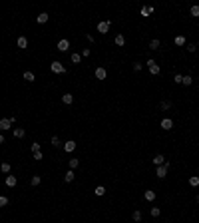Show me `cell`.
<instances>
[{"mask_svg":"<svg viewBox=\"0 0 199 223\" xmlns=\"http://www.w3.org/2000/svg\"><path fill=\"white\" fill-rule=\"evenodd\" d=\"M147 70H149V74H151V76H157L159 72H161V68H159V64H157V62L153 60V58H149V60H147Z\"/></svg>","mask_w":199,"mask_h":223,"instance_id":"cell-1","label":"cell"},{"mask_svg":"<svg viewBox=\"0 0 199 223\" xmlns=\"http://www.w3.org/2000/svg\"><path fill=\"white\" fill-rule=\"evenodd\" d=\"M50 70H52L54 74H64L66 72V66L62 64V62H58V60H54L52 64H50Z\"/></svg>","mask_w":199,"mask_h":223,"instance_id":"cell-2","label":"cell"},{"mask_svg":"<svg viewBox=\"0 0 199 223\" xmlns=\"http://www.w3.org/2000/svg\"><path fill=\"white\" fill-rule=\"evenodd\" d=\"M109 26H112V22H109V20H101V22H98V32H100V34H108V32H109Z\"/></svg>","mask_w":199,"mask_h":223,"instance_id":"cell-3","label":"cell"},{"mask_svg":"<svg viewBox=\"0 0 199 223\" xmlns=\"http://www.w3.org/2000/svg\"><path fill=\"white\" fill-rule=\"evenodd\" d=\"M58 50H60V52H68V50H70V40H68V38H62V40L58 42Z\"/></svg>","mask_w":199,"mask_h":223,"instance_id":"cell-4","label":"cell"},{"mask_svg":"<svg viewBox=\"0 0 199 223\" xmlns=\"http://www.w3.org/2000/svg\"><path fill=\"white\" fill-rule=\"evenodd\" d=\"M94 76H96L98 80H105V78H108V72H105V68H101V66H98V68L94 70Z\"/></svg>","mask_w":199,"mask_h":223,"instance_id":"cell-5","label":"cell"},{"mask_svg":"<svg viewBox=\"0 0 199 223\" xmlns=\"http://www.w3.org/2000/svg\"><path fill=\"white\" fill-rule=\"evenodd\" d=\"M62 148H64L66 153H72V151L76 149V141L74 140H68V141H64V145H62Z\"/></svg>","mask_w":199,"mask_h":223,"instance_id":"cell-6","label":"cell"},{"mask_svg":"<svg viewBox=\"0 0 199 223\" xmlns=\"http://www.w3.org/2000/svg\"><path fill=\"white\" fill-rule=\"evenodd\" d=\"M4 183H6V187H14L16 183H18V177H16V175H6V177H4Z\"/></svg>","mask_w":199,"mask_h":223,"instance_id":"cell-7","label":"cell"},{"mask_svg":"<svg viewBox=\"0 0 199 223\" xmlns=\"http://www.w3.org/2000/svg\"><path fill=\"white\" fill-rule=\"evenodd\" d=\"M159 125H161V128L165 129V132H169V129L173 128V120H171V117H163V120H161V124H159Z\"/></svg>","mask_w":199,"mask_h":223,"instance_id":"cell-8","label":"cell"},{"mask_svg":"<svg viewBox=\"0 0 199 223\" xmlns=\"http://www.w3.org/2000/svg\"><path fill=\"white\" fill-rule=\"evenodd\" d=\"M12 136H14L16 140H22V137L26 136V129H24V128H14V129H12Z\"/></svg>","mask_w":199,"mask_h":223,"instance_id":"cell-9","label":"cell"},{"mask_svg":"<svg viewBox=\"0 0 199 223\" xmlns=\"http://www.w3.org/2000/svg\"><path fill=\"white\" fill-rule=\"evenodd\" d=\"M48 20H50V14H48V12H40V14L36 16V22L38 24H46Z\"/></svg>","mask_w":199,"mask_h":223,"instance_id":"cell-10","label":"cell"},{"mask_svg":"<svg viewBox=\"0 0 199 223\" xmlns=\"http://www.w3.org/2000/svg\"><path fill=\"white\" fill-rule=\"evenodd\" d=\"M16 44H18V48H20V50H26V48H28V38H26V36H18Z\"/></svg>","mask_w":199,"mask_h":223,"instance_id":"cell-11","label":"cell"},{"mask_svg":"<svg viewBox=\"0 0 199 223\" xmlns=\"http://www.w3.org/2000/svg\"><path fill=\"white\" fill-rule=\"evenodd\" d=\"M10 125H12L10 117H2V120H0V129H2V132H6V129H10Z\"/></svg>","mask_w":199,"mask_h":223,"instance_id":"cell-12","label":"cell"},{"mask_svg":"<svg viewBox=\"0 0 199 223\" xmlns=\"http://www.w3.org/2000/svg\"><path fill=\"white\" fill-rule=\"evenodd\" d=\"M143 197H145V201H155L157 193H155L153 189H147V191H143Z\"/></svg>","mask_w":199,"mask_h":223,"instance_id":"cell-13","label":"cell"},{"mask_svg":"<svg viewBox=\"0 0 199 223\" xmlns=\"http://www.w3.org/2000/svg\"><path fill=\"white\" fill-rule=\"evenodd\" d=\"M155 175H157L159 179H163L167 175V167L165 165H157V169H155Z\"/></svg>","mask_w":199,"mask_h":223,"instance_id":"cell-14","label":"cell"},{"mask_svg":"<svg viewBox=\"0 0 199 223\" xmlns=\"http://www.w3.org/2000/svg\"><path fill=\"white\" fill-rule=\"evenodd\" d=\"M74 179H76V173H74V169H68L66 173H64V181H66V183H72Z\"/></svg>","mask_w":199,"mask_h":223,"instance_id":"cell-15","label":"cell"},{"mask_svg":"<svg viewBox=\"0 0 199 223\" xmlns=\"http://www.w3.org/2000/svg\"><path fill=\"white\" fill-rule=\"evenodd\" d=\"M10 169H12V165H10V163H8V161H2V163H0V171H2V173H10Z\"/></svg>","mask_w":199,"mask_h":223,"instance_id":"cell-16","label":"cell"},{"mask_svg":"<svg viewBox=\"0 0 199 223\" xmlns=\"http://www.w3.org/2000/svg\"><path fill=\"white\" fill-rule=\"evenodd\" d=\"M165 161H167V159L163 157V153H157V155L153 157V163H155V165H163Z\"/></svg>","mask_w":199,"mask_h":223,"instance_id":"cell-17","label":"cell"},{"mask_svg":"<svg viewBox=\"0 0 199 223\" xmlns=\"http://www.w3.org/2000/svg\"><path fill=\"white\" fill-rule=\"evenodd\" d=\"M173 42H175V46H185V44H187V40H185V36H175V38H173Z\"/></svg>","mask_w":199,"mask_h":223,"instance_id":"cell-18","label":"cell"},{"mask_svg":"<svg viewBox=\"0 0 199 223\" xmlns=\"http://www.w3.org/2000/svg\"><path fill=\"white\" fill-rule=\"evenodd\" d=\"M62 102H64V104H66V106H70V104H72V102H74V96H72V94H70V92H68V94H64V96H62Z\"/></svg>","mask_w":199,"mask_h":223,"instance_id":"cell-19","label":"cell"},{"mask_svg":"<svg viewBox=\"0 0 199 223\" xmlns=\"http://www.w3.org/2000/svg\"><path fill=\"white\" fill-rule=\"evenodd\" d=\"M70 62H72V64H80V62H82V54H78V52L72 54V56H70Z\"/></svg>","mask_w":199,"mask_h":223,"instance_id":"cell-20","label":"cell"},{"mask_svg":"<svg viewBox=\"0 0 199 223\" xmlns=\"http://www.w3.org/2000/svg\"><path fill=\"white\" fill-rule=\"evenodd\" d=\"M50 145H52V148H60V145H64V144L60 141V137H58V136H52V141H50Z\"/></svg>","mask_w":199,"mask_h":223,"instance_id":"cell-21","label":"cell"},{"mask_svg":"<svg viewBox=\"0 0 199 223\" xmlns=\"http://www.w3.org/2000/svg\"><path fill=\"white\" fill-rule=\"evenodd\" d=\"M68 163H70V169H76V167L80 165V157H72V159H68Z\"/></svg>","mask_w":199,"mask_h":223,"instance_id":"cell-22","label":"cell"},{"mask_svg":"<svg viewBox=\"0 0 199 223\" xmlns=\"http://www.w3.org/2000/svg\"><path fill=\"white\" fill-rule=\"evenodd\" d=\"M159 46H161V42H159L157 38H153V40L149 42V50H159Z\"/></svg>","mask_w":199,"mask_h":223,"instance_id":"cell-23","label":"cell"},{"mask_svg":"<svg viewBox=\"0 0 199 223\" xmlns=\"http://www.w3.org/2000/svg\"><path fill=\"white\" fill-rule=\"evenodd\" d=\"M189 185L191 187H199V175H191V177H189Z\"/></svg>","mask_w":199,"mask_h":223,"instance_id":"cell-24","label":"cell"},{"mask_svg":"<svg viewBox=\"0 0 199 223\" xmlns=\"http://www.w3.org/2000/svg\"><path fill=\"white\" fill-rule=\"evenodd\" d=\"M125 44V36L124 34H116V46H124Z\"/></svg>","mask_w":199,"mask_h":223,"instance_id":"cell-25","label":"cell"},{"mask_svg":"<svg viewBox=\"0 0 199 223\" xmlns=\"http://www.w3.org/2000/svg\"><path fill=\"white\" fill-rule=\"evenodd\" d=\"M181 84H183V86H191V84H193V78H191L189 74H185L183 80H181Z\"/></svg>","mask_w":199,"mask_h":223,"instance_id":"cell-26","label":"cell"},{"mask_svg":"<svg viewBox=\"0 0 199 223\" xmlns=\"http://www.w3.org/2000/svg\"><path fill=\"white\" fill-rule=\"evenodd\" d=\"M94 193H96L98 197H104V195H105V187H104V185H98V187L94 189Z\"/></svg>","mask_w":199,"mask_h":223,"instance_id":"cell-27","label":"cell"},{"mask_svg":"<svg viewBox=\"0 0 199 223\" xmlns=\"http://www.w3.org/2000/svg\"><path fill=\"white\" fill-rule=\"evenodd\" d=\"M149 14H153V6H143L141 8V16H149Z\"/></svg>","mask_w":199,"mask_h":223,"instance_id":"cell-28","label":"cell"},{"mask_svg":"<svg viewBox=\"0 0 199 223\" xmlns=\"http://www.w3.org/2000/svg\"><path fill=\"white\" fill-rule=\"evenodd\" d=\"M40 181H42V177H40V175H32V179H30V185H34V187H36V185H40Z\"/></svg>","mask_w":199,"mask_h":223,"instance_id":"cell-29","label":"cell"},{"mask_svg":"<svg viewBox=\"0 0 199 223\" xmlns=\"http://www.w3.org/2000/svg\"><path fill=\"white\" fill-rule=\"evenodd\" d=\"M24 80H26V82H34V80H36V76H34L32 72H24V76H22Z\"/></svg>","mask_w":199,"mask_h":223,"instance_id":"cell-30","label":"cell"},{"mask_svg":"<svg viewBox=\"0 0 199 223\" xmlns=\"http://www.w3.org/2000/svg\"><path fill=\"white\" fill-rule=\"evenodd\" d=\"M189 12H191V16H193V18H199V4L191 6V10H189Z\"/></svg>","mask_w":199,"mask_h":223,"instance_id":"cell-31","label":"cell"},{"mask_svg":"<svg viewBox=\"0 0 199 223\" xmlns=\"http://www.w3.org/2000/svg\"><path fill=\"white\" fill-rule=\"evenodd\" d=\"M159 108H161V110H171V102H169V100H163V102L159 104Z\"/></svg>","mask_w":199,"mask_h":223,"instance_id":"cell-32","label":"cell"},{"mask_svg":"<svg viewBox=\"0 0 199 223\" xmlns=\"http://www.w3.org/2000/svg\"><path fill=\"white\" fill-rule=\"evenodd\" d=\"M185 48H187V52H189V54H193V52L197 50V44H193V42H191V44H185Z\"/></svg>","mask_w":199,"mask_h":223,"instance_id":"cell-33","label":"cell"},{"mask_svg":"<svg viewBox=\"0 0 199 223\" xmlns=\"http://www.w3.org/2000/svg\"><path fill=\"white\" fill-rule=\"evenodd\" d=\"M132 217H133V221H135V223H139V221H141V211H137V209H135Z\"/></svg>","mask_w":199,"mask_h":223,"instance_id":"cell-34","label":"cell"},{"mask_svg":"<svg viewBox=\"0 0 199 223\" xmlns=\"http://www.w3.org/2000/svg\"><path fill=\"white\" fill-rule=\"evenodd\" d=\"M8 205V197L6 195H0V207H6Z\"/></svg>","mask_w":199,"mask_h":223,"instance_id":"cell-35","label":"cell"},{"mask_svg":"<svg viewBox=\"0 0 199 223\" xmlns=\"http://www.w3.org/2000/svg\"><path fill=\"white\" fill-rule=\"evenodd\" d=\"M151 215H153V217H159V215H161V209H159V207H151Z\"/></svg>","mask_w":199,"mask_h":223,"instance_id":"cell-36","label":"cell"},{"mask_svg":"<svg viewBox=\"0 0 199 223\" xmlns=\"http://www.w3.org/2000/svg\"><path fill=\"white\" fill-rule=\"evenodd\" d=\"M30 149H32V153H36V151H40V144H38V141H34V144L30 145Z\"/></svg>","mask_w":199,"mask_h":223,"instance_id":"cell-37","label":"cell"},{"mask_svg":"<svg viewBox=\"0 0 199 223\" xmlns=\"http://www.w3.org/2000/svg\"><path fill=\"white\" fill-rule=\"evenodd\" d=\"M34 159H36V161H40V159H44V153H42V151H36V153H34Z\"/></svg>","mask_w":199,"mask_h":223,"instance_id":"cell-38","label":"cell"},{"mask_svg":"<svg viewBox=\"0 0 199 223\" xmlns=\"http://www.w3.org/2000/svg\"><path fill=\"white\" fill-rule=\"evenodd\" d=\"M181 80H183V76H181V74H175V76H173V82H175V84H181Z\"/></svg>","mask_w":199,"mask_h":223,"instance_id":"cell-39","label":"cell"},{"mask_svg":"<svg viewBox=\"0 0 199 223\" xmlns=\"http://www.w3.org/2000/svg\"><path fill=\"white\" fill-rule=\"evenodd\" d=\"M90 54H92V50H90V48H84V50H82V58H88Z\"/></svg>","mask_w":199,"mask_h":223,"instance_id":"cell-40","label":"cell"},{"mask_svg":"<svg viewBox=\"0 0 199 223\" xmlns=\"http://www.w3.org/2000/svg\"><path fill=\"white\" fill-rule=\"evenodd\" d=\"M141 68H143V64H141V62H135V64H133V70H135V72H139Z\"/></svg>","mask_w":199,"mask_h":223,"instance_id":"cell-41","label":"cell"},{"mask_svg":"<svg viewBox=\"0 0 199 223\" xmlns=\"http://www.w3.org/2000/svg\"><path fill=\"white\" fill-rule=\"evenodd\" d=\"M86 38H88V42H90V44H94V36H92V34H86Z\"/></svg>","mask_w":199,"mask_h":223,"instance_id":"cell-42","label":"cell"},{"mask_svg":"<svg viewBox=\"0 0 199 223\" xmlns=\"http://www.w3.org/2000/svg\"><path fill=\"white\" fill-rule=\"evenodd\" d=\"M0 144H4V136H2V133H0Z\"/></svg>","mask_w":199,"mask_h":223,"instance_id":"cell-43","label":"cell"},{"mask_svg":"<svg viewBox=\"0 0 199 223\" xmlns=\"http://www.w3.org/2000/svg\"><path fill=\"white\" fill-rule=\"evenodd\" d=\"M197 203H199V195H197Z\"/></svg>","mask_w":199,"mask_h":223,"instance_id":"cell-44","label":"cell"}]
</instances>
